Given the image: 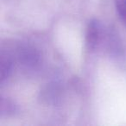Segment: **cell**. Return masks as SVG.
Segmentation results:
<instances>
[{
	"label": "cell",
	"instance_id": "cell-1",
	"mask_svg": "<svg viewBox=\"0 0 126 126\" xmlns=\"http://www.w3.org/2000/svg\"><path fill=\"white\" fill-rule=\"evenodd\" d=\"M105 38V29L101 22L93 20L89 23L86 30V45L91 51H96L102 45Z\"/></svg>",
	"mask_w": 126,
	"mask_h": 126
},
{
	"label": "cell",
	"instance_id": "cell-2",
	"mask_svg": "<svg viewBox=\"0 0 126 126\" xmlns=\"http://www.w3.org/2000/svg\"><path fill=\"white\" fill-rule=\"evenodd\" d=\"M117 14L126 27V0H114Z\"/></svg>",
	"mask_w": 126,
	"mask_h": 126
}]
</instances>
